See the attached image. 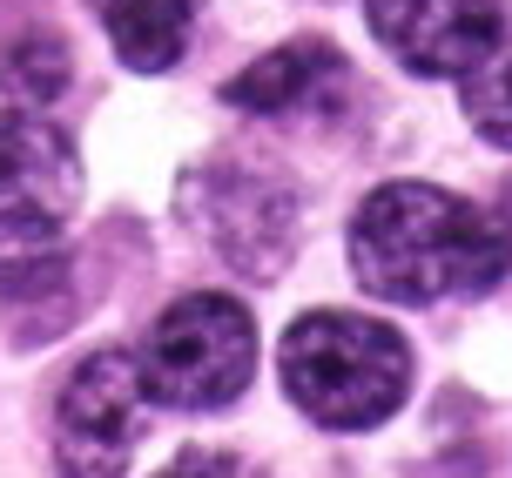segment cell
<instances>
[{
  "label": "cell",
  "mask_w": 512,
  "mask_h": 478,
  "mask_svg": "<svg viewBox=\"0 0 512 478\" xmlns=\"http://www.w3.org/2000/svg\"><path fill=\"white\" fill-rule=\"evenodd\" d=\"M358 283L391 303L479 297L512 270V236L452 189L432 182H384L351 223Z\"/></svg>",
  "instance_id": "6da1fadb"
},
{
  "label": "cell",
  "mask_w": 512,
  "mask_h": 478,
  "mask_svg": "<svg viewBox=\"0 0 512 478\" xmlns=\"http://www.w3.org/2000/svg\"><path fill=\"white\" fill-rule=\"evenodd\" d=\"M344 54L331 41H290V48L250 61L243 75L230 81V108L243 115H263V122H283V115H331L344 101Z\"/></svg>",
  "instance_id": "ba28073f"
},
{
  "label": "cell",
  "mask_w": 512,
  "mask_h": 478,
  "mask_svg": "<svg viewBox=\"0 0 512 478\" xmlns=\"http://www.w3.org/2000/svg\"><path fill=\"white\" fill-rule=\"evenodd\" d=\"M465 115L479 122L486 142L512 149V61H506V68H479V75H472V88H465Z\"/></svg>",
  "instance_id": "8fae6325"
},
{
  "label": "cell",
  "mask_w": 512,
  "mask_h": 478,
  "mask_svg": "<svg viewBox=\"0 0 512 478\" xmlns=\"http://www.w3.org/2000/svg\"><path fill=\"white\" fill-rule=\"evenodd\" d=\"M182 209L203 229V243L216 256H230L236 270L270 277L283 270V256L297 243V202L277 176H263L250 162H209L182 182Z\"/></svg>",
  "instance_id": "5b68a950"
},
{
  "label": "cell",
  "mask_w": 512,
  "mask_h": 478,
  "mask_svg": "<svg viewBox=\"0 0 512 478\" xmlns=\"http://www.w3.org/2000/svg\"><path fill=\"white\" fill-rule=\"evenodd\" d=\"M283 391L290 404L331 431L384 425L411 391V351L384 317L358 310H310L283 330Z\"/></svg>",
  "instance_id": "7a4b0ae2"
},
{
  "label": "cell",
  "mask_w": 512,
  "mask_h": 478,
  "mask_svg": "<svg viewBox=\"0 0 512 478\" xmlns=\"http://www.w3.org/2000/svg\"><path fill=\"white\" fill-rule=\"evenodd\" d=\"M68 88V48L48 34H27L0 54V101L7 108H48Z\"/></svg>",
  "instance_id": "30bf717a"
},
{
  "label": "cell",
  "mask_w": 512,
  "mask_h": 478,
  "mask_svg": "<svg viewBox=\"0 0 512 478\" xmlns=\"http://www.w3.org/2000/svg\"><path fill=\"white\" fill-rule=\"evenodd\" d=\"M411 75H479L506 41V0H364Z\"/></svg>",
  "instance_id": "52a82bcc"
},
{
  "label": "cell",
  "mask_w": 512,
  "mask_h": 478,
  "mask_svg": "<svg viewBox=\"0 0 512 478\" xmlns=\"http://www.w3.org/2000/svg\"><path fill=\"white\" fill-rule=\"evenodd\" d=\"M81 202L75 142L48 122V108H7L0 101V243L61 236Z\"/></svg>",
  "instance_id": "8992f818"
},
{
  "label": "cell",
  "mask_w": 512,
  "mask_h": 478,
  "mask_svg": "<svg viewBox=\"0 0 512 478\" xmlns=\"http://www.w3.org/2000/svg\"><path fill=\"white\" fill-rule=\"evenodd\" d=\"M256 371V324L236 297L216 290H189L149 324L142 344V378H149L155 404L176 411H216V404L243 398V384Z\"/></svg>",
  "instance_id": "3957f363"
},
{
  "label": "cell",
  "mask_w": 512,
  "mask_h": 478,
  "mask_svg": "<svg viewBox=\"0 0 512 478\" xmlns=\"http://www.w3.org/2000/svg\"><path fill=\"white\" fill-rule=\"evenodd\" d=\"M149 378L142 357L128 351H95L75 378L61 384V411H54V445H61V472L68 478H122L128 452L149 431Z\"/></svg>",
  "instance_id": "277c9868"
},
{
  "label": "cell",
  "mask_w": 512,
  "mask_h": 478,
  "mask_svg": "<svg viewBox=\"0 0 512 478\" xmlns=\"http://www.w3.org/2000/svg\"><path fill=\"white\" fill-rule=\"evenodd\" d=\"M155 478H256L250 465H236L230 452H182L169 472H155Z\"/></svg>",
  "instance_id": "7c38bea8"
},
{
  "label": "cell",
  "mask_w": 512,
  "mask_h": 478,
  "mask_svg": "<svg viewBox=\"0 0 512 478\" xmlns=\"http://www.w3.org/2000/svg\"><path fill=\"white\" fill-rule=\"evenodd\" d=\"M108 27V48L122 54L135 75H162L189 54L196 7L203 0H88Z\"/></svg>",
  "instance_id": "9c48e42d"
}]
</instances>
